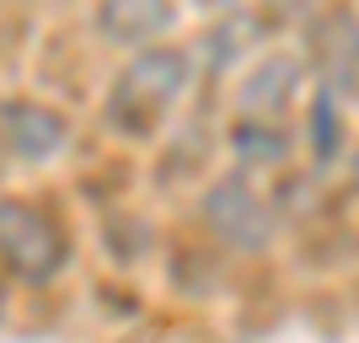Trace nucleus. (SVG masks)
<instances>
[{
    "label": "nucleus",
    "mask_w": 359,
    "mask_h": 343,
    "mask_svg": "<svg viewBox=\"0 0 359 343\" xmlns=\"http://www.w3.org/2000/svg\"><path fill=\"white\" fill-rule=\"evenodd\" d=\"M182 75H188L182 54H145V60H140L135 70L123 75V97H129V102H150V107H166L172 97H177Z\"/></svg>",
    "instance_id": "nucleus-3"
},
{
    "label": "nucleus",
    "mask_w": 359,
    "mask_h": 343,
    "mask_svg": "<svg viewBox=\"0 0 359 343\" xmlns=\"http://www.w3.org/2000/svg\"><path fill=\"white\" fill-rule=\"evenodd\" d=\"M204 6H231V0H204Z\"/></svg>",
    "instance_id": "nucleus-7"
},
{
    "label": "nucleus",
    "mask_w": 359,
    "mask_h": 343,
    "mask_svg": "<svg viewBox=\"0 0 359 343\" xmlns=\"http://www.w3.org/2000/svg\"><path fill=\"white\" fill-rule=\"evenodd\" d=\"M210 225L220 236L241 241V247H252V241L269 236V215H263V204H257L241 182H225V188L210 194Z\"/></svg>",
    "instance_id": "nucleus-2"
},
{
    "label": "nucleus",
    "mask_w": 359,
    "mask_h": 343,
    "mask_svg": "<svg viewBox=\"0 0 359 343\" xmlns=\"http://www.w3.org/2000/svg\"><path fill=\"white\" fill-rule=\"evenodd\" d=\"M285 6H300V0H285Z\"/></svg>",
    "instance_id": "nucleus-8"
},
{
    "label": "nucleus",
    "mask_w": 359,
    "mask_h": 343,
    "mask_svg": "<svg viewBox=\"0 0 359 343\" xmlns=\"http://www.w3.org/2000/svg\"><path fill=\"white\" fill-rule=\"evenodd\" d=\"M166 27V0H107L102 6V32L118 43H140Z\"/></svg>",
    "instance_id": "nucleus-4"
},
{
    "label": "nucleus",
    "mask_w": 359,
    "mask_h": 343,
    "mask_svg": "<svg viewBox=\"0 0 359 343\" xmlns=\"http://www.w3.org/2000/svg\"><path fill=\"white\" fill-rule=\"evenodd\" d=\"M11 119L22 123V129L11 135L22 156H48V150L60 145V119H54V113H38V107H16Z\"/></svg>",
    "instance_id": "nucleus-5"
},
{
    "label": "nucleus",
    "mask_w": 359,
    "mask_h": 343,
    "mask_svg": "<svg viewBox=\"0 0 359 343\" xmlns=\"http://www.w3.org/2000/svg\"><path fill=\"white\" fill-rule=\"evenodd\" d=\"M0 253L11 257V269H22L27 279H48V274L60 269L65 241H60V231H54L48 215L6 204L0 209Z\"/></svg>",
    "instance_id": "nucleus-1"
},
{
    "label": "nucleus",
    "mask_w": 359,
    "mask_h": 343,
    "mask_svg": "<svg viewBox=\"0 0 359 343\" xmlns=\"http://www.w3.org/2000/svg\"><path fill=\"white\" fill-rule=\"evenodd\" d=\"M290 75H295L290 65H269V70L257 75V86H263V91H247V102H257V107H279V102H285L279 81H290Z\"/></svg>",
    "instance_id": "nucleus-6"
}]
</instances>
